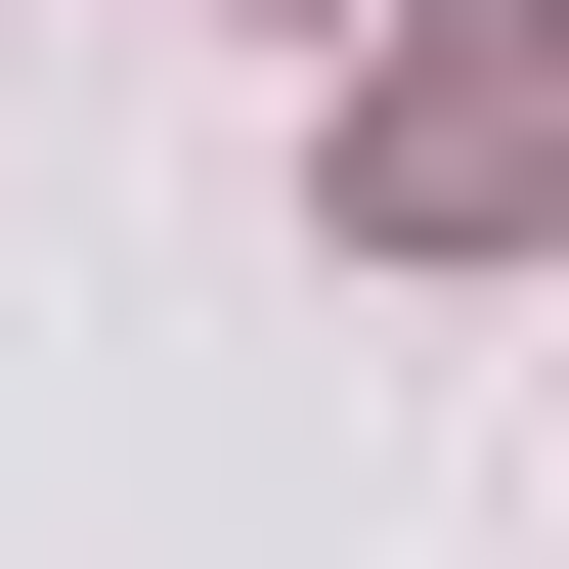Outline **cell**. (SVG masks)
Segmentation results:
<instances>
[{
  "mask_svg": "<svg viewBox=\"0 0 569 569\" xmlns=\"http://www.w3.org/2000/svg\"><path fill=\"white\" fill-rule=\"evenodd\" d=\"M351 219H395V263H526V219H569V0H438V44L351 88Z\"/></svg>",
  "mask_w": 569,
  "mask_h": 569,
  "instance_id": "1",
  "label": "cell"
}]
</instances>
